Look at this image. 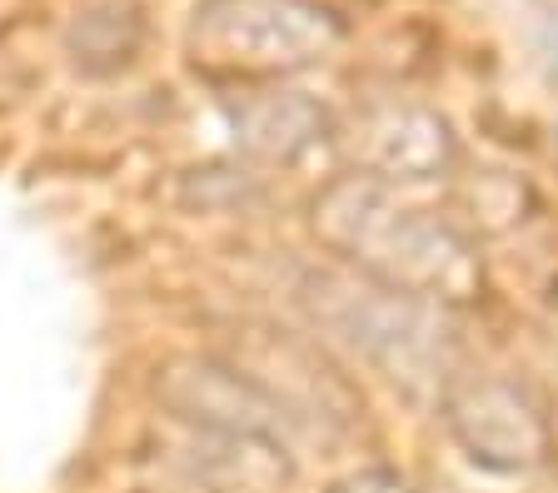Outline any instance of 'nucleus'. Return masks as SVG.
<instances>
[{
  "label": "nucleus",
  "mask_w": 558,
  "mask_h": 493,
  "mask_svg": "<svg viewBox=\"0 0 558 493\" xmlns=\"http://www.w3.org/2000/svg\"><path fill=\"white\" fill-rule=\"evenodd\" d=\"M310 230L349 274L414 294L429 305L474 299L484 270L478 255L449 220L414 210L374 175H344L310 205Z\"/></svg>",
  "instance_id": "1"
},
{
  "label": "nucleus",
  "mask_w": 558,
  "mask_h": 493,
  "mask_svg": "<svg viewBox=\"0 0 558 493\" xmlns=\"http://www.w3.org/2000/svg\"><path fill=\"white\" fill-rule=\"evenodd\" d=\"M300 305L325 334L369 359L379 374L404 389H444L453 374V340L444 305L414 294L384 289L364 274H310L300 284Z\"/></svg>",
  "instance_id": "2"
},
{
  "label": "nucleus",
  "mask_w": 558,
  "mask_h": 493,
  "mask_svg": "<svg viewBox=\"0 0 558 493\" xmlns=\"http://www.w3.org/2000/svg\"><path fill=\"white\" fill-rule=\"evenodd\" d=\"M150 394L174 423L225 448L290 464V409L250 369L215 354H174L155 369Z\"/></svg>",
  "instance_id": "3"
},
{
  "label": "nucleus",
  "mask_w": 558,
  "mask_h": 493,
  "mask_svg": "<svg viewBox=\"0 0 558 493\" xmlns=\"http://www.w3.org/2000/svg\"><path fill=\"white\" fill-rule=\"evenodd\" d=\"M325 46V11L304 0H205L190 21V60L209 75H275Z\"/></svg>",
  "instance_id": "4"
},
{
  "label": "nucleus",
  "mask_w": 558,
  "mask_h": 493,
  "mask_svg": "<svg viewBox=\"0 0 558 493\" xmlns=\"http://www.w3.org/2000/svg\"><path fill=\"white\" fill-rule=\"evenodd\" d=\"M439 419L453 434V444L464 448L478 469L494 473H529L554 448L544 409L499 374L453 369L439 389Z\"/></svg>",
  "instance_id": "5"
},
{
  "label": "nucleus",
  "mask_w": 558,
  "mask_h": 493,
  "mask_svg": "<svg viewBox=\"0 0 558 493\" xmlns=\"http://www.w3.org/2000/svg\"><path fill=\"white\" fill-rule=\"evenodd\" d=\"M140 36H145L140 15L130 11V5H120V0H105V5H90V11L75 21L70 50H75V65H85L90 75H110L135 60Z\"/></svg>",
  "instance_id": "6"
},
{
  "label": "nucleus",
  "mask_w": 558,
  "mask_h": 493,
  "mask_svg": "<svg viewBox=\"0 0 558 493\" xmlns=\"http://www.w3.org/2000/svg\"><path fill=\"white\" fill-rule=\"evenodd\" d=\"M329 493H418V489L384 469H364V473H349V479L329 483Z\"/></svg>",
  "instance_id": "7"
}]
</instances>
